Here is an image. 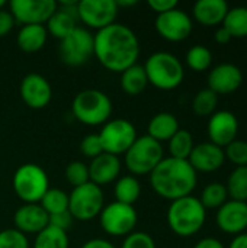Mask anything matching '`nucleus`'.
<instances>
[{"instance_id":"f257e3e1","label":"nucleus","mask_w":247,"mask_h":248,"mask_svg":"<svg viewBox=\"0 0 247 248\" xmlns=\"http://www.w3.org/2000/svg\"><path fill=\"white\" fill-rule=\"evenodd\" d=\"M93 55L112 73H122L137 64L140 57V42L135 32L122 25L112 23L93 35Z\"/></svg>"},{"instance_id":"f03ea898","label":"nucleus","mask_w":247,"mask_h":248,"mask_svg":"<svg viewBox=\"0 0 247 248\" xmlns=\"http://www.w3.org/2000/svg\"><path fill=\"white\" fill-rule=\"evenodd\" d=\"M198 183V173L188 160L173 157L163 158L150 173V185L153 190L163 199L170 202L191 196Z\"/></svg>"},{"instance_id":"7ed1b4c3","label":"nucleus","mask_w":247,"mask_h":248,"mask_svg":"<svg viewBox=\"0 0 247 248\" xmlns=\"http://www.w3.org/2000/svg\"><path fill=\"white\" fill-rule=\"evenodd\" d=\"M166 217L169 228L176 235L188 238L202 230L207 219V209L198 198L191 195L170 202Z\"/></svg>"},{"instance_id":"20e7f679","label":"nucleus","mask_w":247,"mask_h":248,"mask_svg":"<svg viewBox=\"0 0 247 248\" xmlns=\"http://www.w3.org/2000/svg\"><path fill=\"white\" fill-rule=\"evenodd\" d=\"M148 84L160 90H173L179 87L185 77V68L181 60L166 51L151 54L143 65Z\"/></svg>"},{"instance_id":"39448f33","label":"nucleus","mask_w":247,"mask_h":248,"mask_svg":"<svg viewBox=\"0 0 247 248\" xmlns=\"http://www.w3.org/2000/svg\"><path fill=\"white\" fill-rule=\"evenodd\" d=\"M73 116L89 126L103 125L112 115V102L106 93L98 89H86L76 94L71 105Z\"/></svg>"},{"instance_id":"423d86ee","label":"nucleus","mask_w":247,"mask_h":248,"mask_svg":"<svg viewBox=\"0 0 247 248\" xmlns=\"http://www.w3.org/2000/svg\"><path fill=\"white\" fill-rule=\"evenodd\" d=\"M163 158V145L148 135L137 137L134 144L124 154L125 167L132 176H150Z\"/></svg>"},{"instance_id":"0eeeda50","label":"nucleus","mask_w":247,"mask_h":248,"mask_svg":"<svg viewBox=\"0 0 247 248\" xmlns=\"http://www.w3.org/2000/svg\"><path fill=\"white\" fill-rule=\"evenodd\" d=\"M13 190L23 203H39L49 189V179L45 170L33 163H25L13 174Z\"/></svg>"},{"instance_id":"6e6552de","label":"nucleus","mask_w":247,"mask_h":248,"mask_svg":"<svg viewBox=\"0 0 247 248\" xmlns=\"http://www.w3.org/2000/svg\"><path fill=\"white\" fill-rule=\"evenodd\" d=\"M105 208V196L102 187L89 182L79 187H73L68 195V212L73 219L77 221H92L99 217Z\"/></svg>"},{"instance_id":"1a4fd4ad","label":"nucleus","mask_w":247,"mask_h":248,"mask_svg":"<svg viewBox=\"0 0 247 248\" xmlns=\"http://www.w3.org/2000/svg\"><path fill=\"white\" fill-rule=\"evenodd\" d=\"M98 135L100 138L103 151L106 154L119 157L121 154H125L137 140V129L132 122L118 118L109 119L106 124H103Z\"/></svg>"},{"instance_id":"9d476101","label":"nucleus","mask_w":247,"mask_h":248,"mask_svg":"<svg viewBox=\"0 0 247 248\" xmlns=\"http://www.w3.org/2000/svg\"><path fill=\"white\" fill-rule=\"evenodd\" d=\"M138 215L132 205H125L121 202H112L105 205L99 215V222L102 230L112 237H127L134 232Z\"/></svg>"},{"instance_id":"9b49d317","label":"nucleus","mask_w":247,"mask_h":248,"mask_svg":"<svg viewBox=\"0 0 247 248\" xmlns=\"http://www.w3.org/2000/svg\"><path fill=\"white\" fill-rule=\"evenodd\" d=\"M95 39L84 28H76L70 35L60 41L58 55L61 61L70 67H79L89 61L93 55Z\"/></svg>"},{"instance_id":"f8f14e48","label":"nucleus","mask_w":247,"mask_h":248,"mask_svg":"<svg viewBox=\"0 0 247 248\" xmlns=\"http://www.w3.org/2000/svg\"><path fill=\"white\" fill-rule=\"evenodd\" d=\"M118 10L115 0H80L77 4V19L98 32L115 23Z\"/></svg>"},{"instance_id":"ddd939ff","label":"nucleus","mask_w":247,"mask_h":248,"mask_svg":"<svg viewBox=\"0 0 247 248\" xmlns=\"http://www.w3.org/2000/svg\"><path fill=\"white\" fill-rule=\"evenodd\" d=\"M57 10L54 0H12L9 12L15 22L23 25H44Z\"/></svg>"},{"instance_id":"4468645a","label":"nucleus","mask_w":247,"mask_h":248,"mask_svg":"<svg viewBox=\"0 0 247 248\" xmlns=\"http://www.w3.org/2000/svg\"><path fill=\"white\" fill-rule=\"evenodd\" d=\"M157 33L170 42H181L189 38L194 29L191 16L182 9H173L166 13L157 15L154 22Z\"/></svg>"},{"instance_id":"2eb2a0df","label":"nucleus","mask_w":247,"mask_h":248,"mask_svg":"<svg viewBox=\"0 0 247 248\" xmlns=\"http://www.w3.org/2000/svg\"><path fill=\"white\" fill-rule=\"evenodd\" d=\"M19 94L28 108L44 109L51 102L52 89L49 81L44 76L36 73H29L20 81Z\"/></svg>"},{"instance_id":"dca6fc26","label":"nucleus","mask_w":247,"mask_h":248,"mask_svg":"<svg viewBox=\"0 0 247 248\" xmlns=\"http://www.w3.org/2000/svg\"><path fill=\"white\" fill-rule=\"evenodd\" d=\"M239 135V119L230 110H215L208 121L210 142L226 148Z\"/></svg>"},{"instance_id":"f3484780","label":"nucleus","mask_w":247,"mask_h":248,"mask_svg":"<svg viewBox=\"0 0 247 248\" xmlns=\"http://www.w3.org/2000/svg\"><path fill=\"white\" fill-rule=\"evenodd\" d=\"M215 222L224 234L234 237L243 234L247 230V202L229 199L217 209Z\"/></svg>"},{"instance_id":"a211bd4d","label":"nucleus","mask_w":247,"mask_h":248,"mask_svg":"<svg viewBox=\"0 0 247 248\" xmlns=\"http://www.w3.org/2000/svg\"><path fill=\"white\" fill-rule=\"evenodd\" d=\"M243 83L242 70L231 62H223L215 65L208 74V89L217 96L231 94L240 89Z\"/></svg>"},{"instance_id":"6ab92c4d","label":"nucleus","mask_w":247,"mask_h":248,"mask_svg":"<svg viewBox=\"0 0 247 248\" xmlns=\"http://www.w3.org/2000/svg\"><path fill=\"white\" fill-rule=\"evenodd\" d=\"M189 164L198 173H213L223 167L226 161L224 148L213 142H201L194 147L189 158Z\"/></svg>"},{"instance_id":"aec40b11","label":"nucleus","mask_w":247,"mask_h":248,"mask_svg":"<svg viewBox=\"0 0 247 248\" xmlns=\"http://www.w3.org/2000/svg\"><path fill=\"white\" fill-rule=\"evenodd\" d=\"M49 217L39 203H23L13 215L15 230L22 234H38L48 227Z\"/></svg>"},{"instance_id":"412c9836","label":"nucleus","mask_w":247,"mask_h":248,"mask_svg":"<svg viewBox=\"0 0 247 248\" xmlns=\"http://www.w3.org/2000/svg\"><path fill=\"white\" fill-rule=\"evenodd\" d=\"M121 173V161L119 157L112 154H100L93 158L89 164V180L96 186L102 187L118 180Z\"/></svg>"},{"instance_id":"4be33fe9","label":"nucleus","mask_w":247,"mask_h":248,"mask_svg":"<svg viewBox=\"0 0 247 248\" xmlns=\"http://www.w3.org/2000/svg\"><path fill=\"white\" fill-rule=\"evenodd\" d=\"M229 9L224 0H198L194 4V17L202 26H217L223 25Z\"/></svg>"},{"instance_id":"5701e85b","label":"nucleus","mask_w":247,"mask_h":248,"mask_svg":"<svg viewBox=\"0 0 247 248\" xmlns=\"http://www.w3.org/2000/svg\"><path fill=\"white\" fill-rule=\"evenodd\" d=\"M179 129V121L173 113L160 112L150 119L147 126V135L162 144L165 141H169Z\"/></svg>"},{"instance_id":"b1692460","label":"nucleus","mask_w":247,"mask_h":248,"mask_svg":"<svg viewBox=\"0 0 247 248\" xmlns=\"http://www.w3.org/2000/svg\"><path fill=\"white\" fill-rule=\"evenodd\" d=\"M48 32L45 25H23L17 32V46L28 54L41 51L45 46Z\"/></svg>"},{"instance_id":"393cba45","label":"nucleus","mask_w":247,"mask_h":248,"mask_svg":"<svg viewBox=\"0 0 247 248\" xmlns=\"http://www.w3.org/2000/svg\"><path fill=\"white\" fill-rule=\"evenodd\" d=\"M45 28L49 35L61 41L77 28V15L63 10L57 4V10L48 19Z\"/></svg>"},{"instance_id":"a878e982","label":"nucleus","mask_w":247,"mask_h":248,"mask_svg":"<svg viewBox=\"0 0 247 248\" xmlns=\"http://www.w3.org/2000/svg\"><path fill=\"white\" fill-rule=\"evenodd\" d=\"M148 84L147 74L143 65L134 64L121 73V89L130 96L141 94Z\"/></svg>"},{"instance_id":"bb28decb","label":"nucleus","mask_w":247,"mask_h":248,"mask_svg":"<svg viewBox=\"0 0 247 248\" xmlns=\"http://www.w3.org/2000/svg\"><path fill=\"white\" fill-rule=\"evenodd\" d=\"M114 195H115L116 202L134 206V203L138 201V198L141 195V185H140L138 179L132 174L122 176L115 182Z\"/></svg>"},{"instance_id":"cd10ccee","label":"nucleus","mask_w":247,"mask_h":248,"mask_svg":"<svg viewBox=\"0 0 247 248\" xmlns=\"http://www.w3.org/2000/svg\"><path fill=\"white\" fill-rule=\"evenodd\" d=\"M231 38H247V7L236 6L229 9L223 25Z\"/></svg>"},{"instance_id":"c85d7f7f","label":"nucleus","mask_w":247,"mask_h":248,"mask_svg":"<svg viewBox=\"0 0 247 248\" xmlns=\"http://www.w3.org/2000/svg\"><path fill=\"white\" fill-rule=\"evenodd\" d=\"M167 142H169L170 157L178 158V160H188L195 147L194 137L186 129H179Z\"/></svg>"},{"instance_id":"c756f323","label":"nucleus","mask_w":247,"mask_h":248,"mask_svg":"<svg viewBox=\"0 0 247 248\" xmlns=\"http://www.w3.org/2000/svg\"><path fill=\"white\" fill-rule=\"evenodd\" d=\"M33 248H68V235L66 231L48 225L36 234Z\"/></svg>"},{"instance_id":"7c9ffc66","label":"nucleus","mask_w":247,"mask_h":248,"mask_svg":"<svg viewBox=\"0 0 247 248\" xmlns=\"http://www.w3.org/2000/svg\"><path fill=\"white\" fill-rule=\"evenodd\" d=\"M231 201L247 202V167H236L226 185Z\"/></svg>"},{"instance_id":"2f4dec72","label":"nucleus","mask_w":247,"mask_h":248,"mask_svg":"<svg viewBox=\"0 0 247 248\" xmlns=\"http://www.w3.org/2000/svg\"><path fill=\"white\" fill-rule=\"evenodd\" d=\"M229 201V193L226 185L223 183H210L204 187L199 202L205 209H218Z\"/></svg>"},{"instance_id":"473e14b6","label":"nucleus","mask_w":247,"mask_h":248,"mask_svg":"<svg viewBox=\"0 0 247 248\" xmlns=\"http://www.w3.org/2000/svg\"><path fill=\"white\" fill-rule=\"evenodd\" d=\"M217 105H218V96L213 90L205 87V89H201L195 94L192 100V110L195 115L205 118V116H211L213 113H215Z\"/></svg>"},{"instance_id":"72a5a7b5","label":"nucleus","mask_w":247,"mask_h":248,"mask_svg":"<svg viewBox=\"0 0 247 248\" xmlns=\"http://www.w3.org/2000/svg\"><path fill=\"white\" fill-rule=\"evenodd\" d=\"M39 205L48 214V217L54 215V214L66 212V211H68V195L61 189L49 187L47 190V193L42 196Z\"/></svg>"},{"instance_id":"f704fd0d","label":"nucleus","mask_w":247,"mask_h":248,"mask_svg":"<svg viewBox=\"0 0 247 248\" xmlns=\"http://www.w3.org/2000/svg\"><path fill=\"white\" fill-rule=\"evenodd\" d=\"M186 64L191 70L202 73L208 70L213 64V54L204 45H194L186 52Z\"/></svg>"},{"instance_id":"c9c22d12","label":"nucleus","mask_w":247,"mask_h":248,"mask_svg":"<svg viewBox=\"0 0 247 248\" xmlns=\"http://www.w3.org/2000/svg\"><path fill=\"white\" fill-rule=\"evenodd\" d=\"M66 180L73 186L79 187L89 183V166L82 161H71L66 167Z\"/></svg>"},{"instance_id":"e433bc0d","label":"nucleus","mask_w":247,"mask_h":248,"mask_svg":"<svg viewBox=\"0 0 247 248\" xmlns=\"http://www.w3.org/2000/svg\"><path fill=\"white\" fill-rule=\"evenodd\" d=\"M224 155L236 167H247V141L234 140L224 148Z\"/></svg>"},{"instance_id":"4c0bfd02","label":"nucleus","mask_w":247,"mask_h":248,"mask_svg":"<svg viewBox=\"0 0 247 248\" xmlns=\"http://www.w3.org/2000/svg\"><path fill=\"white\" fill-rule=\"evenodd\" d=\"M0 248H29V241L25 234L7 228L0 232Z\"/></svg>"},{"instance_id":"58836bf2","label":"nucleus","mask_w":247,"mask_h":248,"mask_svg":"<svg viewBox=\"0 0 247 248\" xmlns=\"http://www.w3.org/2000/svg\"><path fill=\"white\" fill-rule=\"evenodd\" d=\"M80 151L84 157L87 158H96L99 157L100 154H103V147H102V142H100V138L98 134H89L86 135L82 142H80Z\"/></svg>"},{"instance_id":"ea45409f","label":"nucleus","mask_w":247,"mask_h":248,"mask_svg":"<svg viewBox=\"0 0 247 248\" xmlns=\"http://www.w3.org/2000/svg\"><path fill=\"white\" fill-rule=\"evenodd\" d=\"M121 248H156L153 237L143 231H134L128 234Z\"/></svg>"},{"instance_id":"a19ab883","label":"nucleus","mask_w":247,"mask_h":248,"mask_svg":"<svg viewBox=\"0 0 247 248\" xmlns=\"http://www.w3.org/2000/svg\"><path fill=\"white\" fill-rule=\"evenodd\" d=\"M73 224V217L68 211L66 212H60V214H54V215H49V221H48V225L57 228V230H61V231H66L71 227Z\"/></svg>"},{"instance_id":"79ce46f5","label":"nucleus","mask_w":247,"mask_h":248,"mask_svg":"<svg viewBox=\"0 0 247 248\" xmlns=\"http://www.w3.org/2000/svg\"><path fill=\"white\" fill-rule=\"evenodd\" d=\"M147 4L153 12H156L157 15H162V13L176 9L179 3L178 0H148Z\"/></svg>"},{"instance_id":"37998d69","label":"nucleus","mask_w":247,"mask_h":248,"mask_svg":"<svg viewBox=\"0 0 247 248\" xmlns=\"http://www.w3.org/2000/svg\"><path fill=\"white\" fill-rule=\"evenodd\" d=\"M15 19L12 16V13L9 10L0 9V38L6 36L15 26Z\"/></svg>"},{"instance_id":"c03bdc74","label":"nucleus","mask_w":247,"mask_h":248,"mask_svg":"<svg viewBox=\"0 0 247 248\" xmlns=\"http://www.w3.org/2000/svg\"><path fill=\"white\" fill-rule=\"evenodd\" d=\"M80 248H116L111 241L103 240V238H92L86 241Z\"/></svg>"},{"instance_id":"a18cd8bd","label":"nucleus","mask_w":247,"mask_h":248,"mask_svg":"<svg viewBox=\"0 0 247 248\" xmlns=\"http://www.w3.org/2000/svg\"><path fill=\"white\" fill-rule=\"evenodd\" d=\"M194 248H226V247H224V244H223L220 240L213 238V237H207V238L199 240V241L195 244V247Z\"/></svg>"},{"instance_id":"49530a36","label":"nucleus","mask_w":247,"mask_h":248,"mask_svg":"<svg viewBox=\"0 0 247 248\" xmlns=\"http://www.w3.org/2000/svg\"><path fill=\"white\" fill-rule=\"evenodd\" d=\"M214 39H215L217 44L226 45V44H229L233 38H231L230 32H229L224 26H220V28L215 31V33H214Z\"/></svg>"},{"instance_id":"de8ad7c7","label":"nucleus","mask_w":247,"mask_h":248,"mask_svg":"<svg viewBox=\"0 0 247 248\" xmlns=\"http://www.w3.org/2000/svg\"><path fill=\"white\" fill-rule=\"evenodd\" d=\"M229 248H247V232L239 234L233 238Z\"/></svg>"},{"instance_id":"09e8293b","label":"nucleus","mask_w":247,"mask_h":248,"mask_svg":"<svg viewBox=\"0 0 247 248\" xmlns=\"http://www.w3.org/2000/svg\"><path fill=\"white\" fill-rule=\"evenodd\" d=\"M137 3H138L137 0H130V1H128V0H127V1H125V0H118V1H116V6H118V9H119L121 6H127V7H128V6H135Z\"/></svg>"},{"instance_id":"8fccbe9b","label":"nucleus","mask_w":247,"mask_h":248,"mask_svg":"<svg viewBox=\"0 0 247 248\" xmlns=\"http://www.w3.org/2000/svg\"><path fill=\"white\" fill-rule=\"evenodd\" d=\"M4 7V0H0V9H3Z\"/></svg>"}]
</instances>
